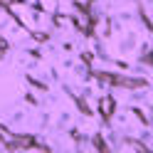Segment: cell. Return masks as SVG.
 I'll return each instance as SVG.
<instances>
[{
  "label": "cell",
  "mask_w": 153,
  "mask_h": 153,
  "mask_svg": "<svg viewBox=\"0 0 153 153\" xmlns=\"http://www.w3.org/2000/svg\"><path fill=\"white\" fill-rule=\"evenodd\" d=\"M104 114H111V101H109V99L104 101Z\"/></svg>",
  "instance_id": "1"
}]
</instances>
